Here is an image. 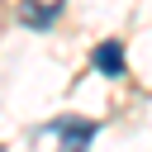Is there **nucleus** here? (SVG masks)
<instances>
[{
    "label": "nucleus",
    "mask_w": 152,
    "mask_h": 152,
    "mask_svg": "<svg viewBox=\"0 0 152 152\" xmlns=\"http://www.w3.org/2000/svg\"><path fill=\"white\" fill-rule=\"evenodd\" d=\"M38 138H48V142H57V147H86V142L95 138V124H81V119H57V124H48Z\"/></svg>",
    "instance_id": "1"
},
{
    "label": "nucleus",
    "mask_w": 152,
    "mask_h": 152,
    "mask_svg": "<svg viewBox=\"0 0 152 152\" xmlns=\"http://www.w3.org/2000/svg\"><path fill=\"white\" fill-rule=\"evenodd\" d=\"M62 5H66V0H24V5H19V19H24L28 28H48V24L62 14Z\"/></svg>",
    "instance_id": "2"
},
{
    "label": "nucleus",
    "mask_w": 152,
    "mask_h": 152,
    "mask_svg": "<svg viewBox=\"0 0 152 152\" xmlns=\"http://www.w3.org/2000/svg\"><path fill=\"white\" fill-rule=\"evenodd\" d=\"M90 62H95L100 76H124V66H128V57H124L119 43H100V48L90 52Z\"/></svg>",
    "instance_id": "3"
}]
</instances>
